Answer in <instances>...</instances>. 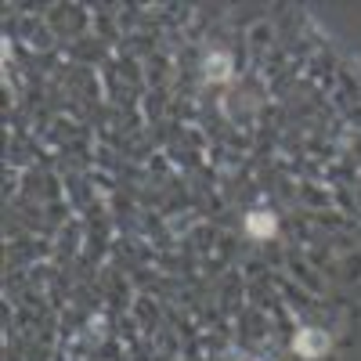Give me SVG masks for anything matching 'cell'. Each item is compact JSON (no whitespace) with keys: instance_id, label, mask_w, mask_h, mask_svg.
I'll list each match as a JSON object with an SVG mask.
<instances>
[{"instance_id":"cell-3","label":"cell","mask_w":361,"mask_h":361,"mask_svg":"<svg viewBox=\"0 0 361 361\" xmlns=\"http://www.w3.org/2000/svg\"><path fill=\"white\" fill-rule=\"evenodd\" d=\"M206 76H209V80H228V76H231V66H228V58H224V54H214V58H209V66H206Z\"/></svg>"},{"instance_id":"cell-1","label":"cell","mask_w":361,"mask_h":361,"mask_svg":"<svg viewBox=\"0 0 361 361\" xmlns=\"http://www.w3.org/2000/svg\"><path fill=\"white\" fill-rule=\"evenodd\" d=\"M293 347H296V354H300V357H322V354L329 350V336H325V333H318V329H300Z\"/></svg>"},{"instance_id":"cell-2","label":"cell","mask_w":361,"mask_h":361,"mask_svg":"<svg viewBox=\"0 0 361 361\" xmlns=\"http://www.w3.org/2000/svg\"><path fill=\"white\" fill-rule=\"evenodd\" d=\"M246 228H250V235H275V217H271L267 209H264V214H250Z\"/></svg>"}]
</instances>
